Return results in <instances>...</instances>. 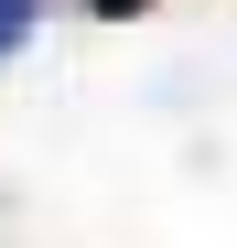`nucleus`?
Here are the masks:
<instances>
[{
    "label": "nucleus",
    "instance_id": "2",
    "mask_svg": "<svg viewBox=\"0 0 237 248\" xmlns=\"http://www.w3.org/2000/svg\"><path fill=\"white\" fill-rule=\"evenodd\" d=\"M87 11H97V22H140L151 0H87Z\"/></svg>",
    "mask_w": 237,
    "mask_h": 248
},
{
    "label": "nucleus",
    "instance_id": "1",
    "mask_svg": "<svg viewBox=\"0 0 237 248\" xmlns=\"http://www.w3.org/2000/svg\"><path fill=\"white\" fill-rule=\"evenodd\" d=\"M32 11H44V0H0V54H11L22 32H32Z\"/></svg>",
    "mask_w": 237,
    "mask_h": 248
}]
</instances>
